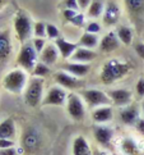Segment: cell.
Listing matches in <instances>:
<instances>
[{
  "label": "cell",
  "mask_w": 144,
  "mask_h": 155,
  "mask_svg": "<svg viewBox=\"0 0 144 155\" xmlns=\"http://www.w3.org/2000/svg\"><path fill=\"white\" fill-rule=\"evenodd\" d=\"M131 71V64L125 60L119 59H110L102 65L99 72V80L105 85H111L114 82L119 81Z\"/></svg>",
  "instance_id": "6da1fadb"
},
{
  "label": "cell",
  "mask_w": 144,
  "mask_h": 155,
  "mask_svg": "<svg viewBox=\"0 0 144 155\" xmlns=\"http://www.w3.org/2000/svg\"><path fill=\"white\" fill-rule=\"evenodd\" d=\"M43 96H45V80L32 76L23 92L26 105H28L30 108H37L38 105H41Z\"/></svg>",
  "instance_id": "7a4b0ae2"
},
{
  "label": "cell",
  "mask_w": 144,
  "mask_h": 155,
  "mask_svg": "<svg viewBox=\"0 0 144 155\" xmlns=\"http://www.w3.org/2000/svg\"><path fill=\"white\" fill-rule=\"evenodd\" d=\"M27 84H28V76H27V72L22 68H15L8 72L3 77V82H2L5 90L10 94H14V95L23 94Z\"/></svg>",
  "instance_id": "3957f363"
},
{
  "label": "cell",
  "mask_w": 144,
  "mask_h": 155,
  "mask_svg": "<svg viewBox=\"0 0 144 155\" xmlns=\"http://www.w3.org/2000/svg\"><path fill=\"white\" fill-rule=\"evenodd\" d=\"M38 58H40V54L33 48L32 41H27L22 44L20 50L17 55V64L19 65V68L24 69L26 72H32L33 68L36 67V64L40 62Z\"/></svg>",
  "instance_id": "277c9868"
},
{
  "label": "cell",
  "mask_w": 144,
  "mask_h": 155,
  "mask_svg": "<svg viewBox=\"0 0 144 155\" xmlns=\"http://www.w3.org/2000/svg\"><path fill=\"white\" fill-rule=\"evenodd\" d=\"M33 25L35 23L32 22V18L27 13L19 10V12L15 14L14 22H13L14 32L17 35V38H18L22 44L30 41L31 36L33 35Z\"/></svg>",
  "instance_id": "5b68a950"
},
{
  "label": "cell",
  "mask_w": 144,
  "mask_h": 155,
  "mask_svg": "<svg viewBox=\"0 0 144 155\" xmlns=\"http://www.w3.org/2000/svg\"><path fill=\"white\" fill-rule=\"evenodd\" d=\"M80 96L84 100L87 107L92 109H96L103 105H111V100L107 95V92H105L99 88H83L80 91Z\"/></svg>",
  "instance_id": "8992f818"
},
{
  "label": "cell",
  "mask_w": 144,
  "mask_h": 155,
  "mask_svg": "<svg viewBox=\"0 0 144 155\" xmlns=\"http://www.w3.org/2000/svg\"><path fill=\"white\" fill-rule=\"evenodd\" d=\"M86 103L79 94L70 92L66 100V113L75 122H82L86 118Z\"/></svg>",
  "instance_id": "52a82bcc"
},
{
  "label": "cell",
  "mask_w": 144,
  "mask_h": 155,
  "mask_svg": "<svg viewBox=\"0 0 144 155\" xmlns=\"http://www.w3.org/2000/svg\"><path fill=\"white\" fill-rule=\"evenodd\" d=\"M68 95L69 94L61 86H51L46 91L41 105L42 107H63V105H66Z\"/></svg>",
  "instance_id": "ba28073f"
},
{
  "label": "cell",
  "mask_w": 144,
  "mask_h": 155,
  "mask_svg": "<svg viewBox=\"0 0 144 155\" xmlns=\"http://www.w3.org/2000/svg\"><path fill=\"white\" fill-rule=\"evenodd\" d=\"M41 145V135L35 127H28L22 135V147L27 153H36Z\"/></svg>",
  "instance_id": "9c48e42d"
},
{
  "label": "cell",
  "mask_w": 144,
  "mask_h": 155,
  "mask_svg": "<svg viewBox=\"0 0 144 155\" xmlns=\"http://www.w3.org/2000/svg\"><path fill=\"white\" fill-rule=\"evenodd\" d=\"M119 119L125 126H135L138 119L140 118V110L136 104L131 103L126 107L120 108L119 110Z\"/></svg>",
  "instance_id": "30bf717a"
},
{
  "label": "cell",
  "mask_w": 144,
  "mask_h": 155,
  "mask_svg": "<svg viewBox=\"0 0 144 155\" xmlns=\"http://www.w3.org/2000/svg\"><path fill=\"white\" fill-rule=\"evenodd\" d=\"M107 95L111 103L119 108L126 107L133 103V92L129 88H111L107 91Z\"/></svg>",
  "instance_id": "8fae6325"
},
{
  "label": "cell",
  "mask_w": 144,
  "mask_h": 155,
  "mask_svg": "<svg viewBox=\"0 0 144 155\" xmlns=\"http://www.w3.org/2000/svg\"><path fill=\"white\" fill-rule=\"evenodd\" d=\"M93 137L99 146L108 147L114 138V128L106 124H96L93 126Z\"/></svg>",
  "instance_id": "7c38bea8"
},
{
  "label": "cell",
  "mask_w": 144,
  "mask_h": 155,
  "mask_svg": "<svg viewBox=\"0 0 144 155\" xmlns=\"http://www.w3.org/2000/svg\"><path fill=\"white\" fill-rule=\"evenodd\" d=\"M121 17V9L116 2H107L105 5V10L102 14L103 25L107 27H111L119 23Z\"/></svg>",
  "instance_id": "4fadbf2b"
},
{
  "label": "cell",
  "mask_w": 144,
  "mask_h": 155,
  "mask_svg": "<svg viewBox=\"0 0 144 155\" xmlns=\"http://www.w3.org/2000/svg\"><path fill=\"white\" fill-rule=\"evenodd\" d=\"M54 78H55L56 85L61 86L63 88H65V90H75V88L80 87V85H82V81L78 78V77L68 73L66 71L58 72Z\"/></svg>",
  "instance_id": "5bb4252c"
},
{
  "label": "cell",
  "mask_w": 144,
  "mask_h": 155,
  "mask_svg": "<svg viewBox=\"0 0 144 155\" xmlns=\"http://www.w3.org/2000/svg\"><path fill=\"white\" fill-rule=\"evenodd\" d=\"M121 42L119 40L116 32H108V34L105 35L101 40H99V45L98 49L101 53L108 54V53H114L120 48Z\"/></svg>",
  "instance_id": "9a60e30c"
},
{
  "label": "cell",
  "mask_w": 144,
  "mask_h": 155,
  "mask_svg": "<svg viewBox=\"0 0 144 155\" xmlns=\"http://www.w3.org/2000/svg\"><path fill=\"white\" fill-rule=\"evenodd\" d=\"M55 45H56L58 50L60 53V57L63 59H70L71 55L75 53V50L79 46L78 42L68 40L66 37H61V36H60L58 40H55Z\"/></svg>",
  "instance_id": "2e32d148"
},
{
  "label": "cell",
  "mask_w": 144,
  "mask_h": 155,
  "mask_svg": "<svg viewBox=\"0 0 144 155\" xmlns=\"http://www.w3.org/2000/svg\"><path fill=\"white\" fill-rule=\"evenodd\" d=\"M114 118V109L111 105H103L93 109L92 112V119L96 124H106Z\"/></svg>",
  "instance_id": "e0dca14e"
},
{
  "label": "cell",
  "mask_w": 144,
  "mask_h": 155,
  "mask_svg": "<svg viewBox=\"0 0 144 155\" xmlns=\"http://www.w3.org/2000/svg\"><path fill=\"white\" fill-rule=\"evenodd\" d=\"M96 58H97V53L95 50L78 46V49L75 50V53L71 55L70 60H71V62H75V63H86V64H89Z\"/></svg>",
  "instance_id": "ac0fdd59"
},
{
  "label": "cell",
  "mask_w": 144,
  "mask_h": 155,
  "mask_svg": "<svg viewBox=\"0 0 144 155\" xmlns=\"http://www.w3.org/2000/svg\"><path fill=\"white\" fill-rule=\"evenodd\" d=\"M59 57H60V53L58 50L56 45H55V42L54 44L50 42L43 49V51L40 54V62L45 63L47 65H54L59 60Z\"/></svg>",
  "instance_id": "d6986e66"
},
{
  "label": "cell",
  "mask_w": 144,
  "mask_h": 155,
  "mask_svg": "<svg viewBox=\"0 0 144 155\" xmlns=\"http://www.w3.org/2000/svg\"><path fill=\"white\" fill-rule=\"evenodd\" d=\"M71 153L73 155H92V149L89 146V142L84 136H77L73 140L71 145Z\"/></svg>",
  "instance_id": "ffe728a7"
},
{
  "label": "cell",
  "mask_w": 144,
  "mask_h": 155,
  "mask_svg": "<svg viewBox=\"0 0 144 155\" xmlns=\"http://www.w3.org/2000/svg\"><path fill=\"white\" fill-rule=\"evenodd\" d=\"M64 71H66L68 73L73 74L78 78L86 77L91 71V64H86V63H75V62H70L64 67Z\"/></svg>",
  "instance_id": "44dd1931"
},
{
  "label": "cell",
  "mask_w": 144,
  "mask_h": 155,
  "mask_svg": "<svg viewBox=\"0 0 144 155\" xmlns=\"http://www.w3.org/2000/svg\"><path fill=\"white\" fill-rule=\"evenodd\" d=\"M17 136V126L13 118H7L0 122V138H9L14 140Z\"/></svg>",
  "instance_id": "7402d4cb"
},
{
  "label": "cell",
  "mask_w": 144,
  "mask_h": 155,
  "mask_svg": "<svg viewBox=\"0 0 144 155\" xmlns=\"http://www.w3.org/2000/svg\"><path fill=\"white\" fill-rule=\"evenodd\" d=\"M12 54V40H10L9 32H0V62L7 60Z\"/></svg>",
  "instance_id": "603a6c76"
},
{
  "label": "cell",
  "mask_w": 144,
  "mask_h": 155,
  "mask_svg": "<svg viewBox=\"0 0 144 155\" xmlns=\"http://www.w3.org/2000/svg\"><path fill=\"white\" fill-rule=\"evenodd\" d=\"M78 45L82 48H87V49L95 50V49L98 48V45H99V37L95 34L84 32V34H82L78 38Z\"/></svg>",
  "instance_id": "cb8c5ba5"
},
{
  "label": "cell",
  "mask_w": 144,
  "mask_h": 155,
  "mask_svg": "<svg viewBox=\"0 0 144 155\" xmlns=\"http://www.w3.org/2000/svg\"><path fill=\"white\" fill-rule=\"evenodd\" d=\"M120 149L125 155H140V147L138 142L131 137H125L121 141Z\"/></svg>",
  "instance_id": "d4e9b609"
},
{
  "label": "cell",
  "mask_w": 144,
  "mask_h": 155,
  "mask_svg": "<svg viewBox=\"0 0 144 155\" xmlns=\"http://www.w3.org/2000/svg\"><path fill=\"white\" fill-rule=\"evenodd\" d=\"M105 4L103 0H92L91 5L87 9V17L89 18H98L103 14L105 10Z\"/></svg>",
  "instance_id": "484cf974"
},
{
  "label": "cell",
  "mask_w": 144,
  "mask_h": 155,
  "mask_svg": "<svg viewBox=\"0 0 144 155\" xmlns=\"http://www.w3.org/2000/svg\"><path fill=\"white\" fill-rule=\"evenodd\" d=\"M116 35H117L119 40L121 44H124V45H130L133 42V30L128 26H120L117 30H116Z\"/></svg>",
  "instance_id": "4316f807"
},
{
  "label": "cell",
  "mask_w": 144,
  "mask_h": 155,
  "mask_svg": "<svg viewBox=\"0 0 144 155\" xmlns=\"http://www.w3.org/2000/svg\"><path fill=\"white\" fill-rule=\"evenodd\" d=\"M125 7L131 15H138L144 10V0H124Z\"/></svg>",
  "instance_id": "83f0119b"
},
{
  "label": "cell",
  "mask_w": 144,
  "mask_h": 155,
  "mask_svg": "<svg viewBox=\"0 0 144 155\" xmlns=\"http://www.w3.org/2000/svg\"><path fill=\"white\" fill-rule=\"evenodd\" d=\"M50 72H51L50 65L42 63V62H38L36 64V67L33 68V71H32V76L33 77H38V78H45V77H47L50 74Z\"/></svg>",
  "instance_id": "f1b7e54d"
},
{
  "label": "cell",
  "mask_w": 144,
  "mask_h": 155,
  "mask_svg": "<svg viewBox=\"0 0 144 155\" xmlns=\"http://www.w3.org/2000/svg\"><path fill=\"white\" fill-rule=\"evenodd\" d=\"M33 36L35 37H46V25L41 21L35 22L33 25Z\"/></svg>",
  "instance_id": "f546056e"
},
{
  "label": "cell",
  "mask_w": 144,
  "mask_h": 155,
  "mask_svg": "<svg viewBox=\"0 0 144 155\" xmlns=\"http://www.w3.org/2000/svg\"><path fill=\"white\" fill-rule=\"evenodd\" d=\"M46 37L50 40H58L60 37V30L58 28V26L52 23L46 25Z\"/></svg>",
  "instance_id": "4dcf8cb0"
},
{
  "label": "cell",
  "mask_w": 144,
  "mask_h": 155,
  "mask_svg": "<svg viewBox=\"0 0 144 155\" xmlns=\"http://www.w3.org/2000/svg\"><path fill=\"white\" fill-rule=\"evenodd\" d=\"M32 45H33V48L36 49V51L38 54H41L43 51V49H45L46 45H47L46 38H43V37H35L32 40Z\"/></svg>",
  "instance_id": "1f68e13d"
},
{
  "label": "cell",
  "mask_w": 144,
  "mask_h": 155,
  "mask_svg": "<svg viewBox=\"0 0 144 155\" xmlns=\"http://www.w3.org/2000/svg\"><path fill=\"white\" fill-rule=\"evenodd\" d=\"M101 25L98 23V22H96V21H91V22H88V23L86 25V27H84V30H86V32H89V34H95V35H97L99 31H101Z\"/></svg>",
  "instance_id": "d6a6232c"
},
{
  "label": "cell",
  "mask_w": 144,
  "mask_h": 155,
  "mask_svg": "<svg viewBox=\"0 0 144 155\" xmlns=\"http://www.w3.org/2000/svg\"><path fill=\"white\" fill-rule=\"evenodd\" d=\"M70 25L77 27V28H80V27H83L86 25V15L83 13H78L75 15V18L70 22Z\"/></svg>",
  "instance_id": "836d02e7"
},
{
  "label": "cell",
  "mask_w": 144,
  "mask_h": 155,
  "mask_svg": "<svg viewBox=\"0 0 144 155\" xmlns=\"http://www.w3.org/2000/svg\"><path fill=\"white\" fill-rule=\"evenodd\" d=\"M135 92L140 99H144V77L138 80L136 85H135Z\"/></svg>",
  "instance_id": "e575fe53"
},
{
  "label": "cell",
  "mask_w": 144,
  "mask_h": 155,
  "mask_svg": "<svg viewBox=\"0 0 144 155\" xmlns=\"http://www.w3.org/2000/svg\"><path fill=\"white\" fill-rule=\"evenodd\" d=\"M79 12L78 10H73V9H64V12H63V15H64V18L65 21L68 22V23H70L71 21H73L75 18V15L78 14Z\"/></svg>",
  "instance_id": "d590c367"
},
{
  "label": "cell",
  "mask_w": 144,
  "mask_h": 155,
  "mask_svg": "<svg viewBox=\"0 0 144 155\" xmlns=\"http://www.w3.org/2000/svg\"><path fill=\"white\" fill-rule=\"evenodd\" d=\"M65 9H73V10H79L78 0H64Z\"/></svg>",
  "instance_id": "8d00e7d4"
},
{
  "label": "cell",
  "mask_w": 144,
  "mask_h": 155,
  "mask_svg": "<svg viewBox=\"0 0 144 155\" xmlns=\"http://www.w3.org/2000/svg\"><path fill=\"white\" fill-rule=\"evenodd\" d=\"M14 145H15L14 140H9V138H0V150H2V149L14 147Z\"/></svg>",
  "instance_id": "74e56055"
},
{
  "label": "cell",
  "mask_w": 144,
  "mask_h": 155,
  "mask_svg": "<svg viewBox=\"0 0 144 155\" xmlns=\"http://www.w3.org/2000/svg\"><path fill=\"white\" fill-rule=\"evenodd\" d=\"M135 128L144 137V118H139V119H138V122L135 123Z\"/></svg>",
  "instance_id": "f35d334b"
},
{
  "label": "cell",
  "mask_w": 144,
  "mask_h": 155,
  "mask_svg": "<svg viewBox=\"0 0 144 155\" xmlns=\"http://www.w3.org/2000/svg\"><path fill=\"white\" fill-rule=\"evenodd\" d=\"M135 51L138 54V57L144 60V44H136L135 45Z\"/></svg>",
  "instance_id": "ab89813d"
},
{
  "label": "cell",
  "mask_w": 144,
  "mask_h": 155,
  "mask_svg": "<svg viewBox=\"0 0 144 155\" xmlns=\"http://www.w3.org/2000/svg\"><path fill=\"white\" fill-rule=\"evenodd\" d=\"M0 155H17V149L15 147H8V149H2Z\"/></svg>",
  "instance_id": "60d3db41"
},
{
  "label": "cell",
  "mask_w": 144,
  "mask_h": 155,
  "mask_svg": "<svg viewBox=\"0 0 144 155\" xmlns=\"http://www.w3.org/2000/svg\"><path fill=\"white\" fill-rule=\"evenodd\" d=\"M92 0H78V5H79V9L82 10H87L88 7L91 5Z\"/></svg>",
  "instance_id": "b9f144b4"
},
{
  "label": "cell",
  "mask_w": 144,
  "mask_h": 155,
  "mask_svg": "<svg viewBox=\"0 0 144 155\" xmlns=\"http://www.w3.org/2000/svg\"><path fill=\"white\" fill-rule=\"evenodd\" d=\"M92 155H112V154H110V153H107V151H102V150H98V151H96L95 154H92Z\"/></svg>",
  "instance_id": "7bdbcfd3"
},
{
  "label": "cell",
  "mask_w": 144,
  "mask_h": 155,
  "mask_svg": "<svg viewBox=\"0 0 144 155\" xmlns=\"http://www.w3.org/2000/svg\"><path fill=\"white\" fill-rule=\"evenodd\" d=\"M142 110H143V113H144V99L142 100Z\"/></svg>",
  "instance_id": "ee69618b"
},
{
  "label": "cell",
  "mask_w": 144,
  "mask_h": 155,
  "mask_svg": "<svg viewBox=\"0 0 144 155\" xmlns=\"http://www.w3.org/2000/svg\"><path fill=\"white\" fill-rule=\"evenodd\" d=\"M3 4H4V0H0V8L3 7Z\"/></svg>",
  "instance_id": "f6af8a7d"
}]
</instances>
